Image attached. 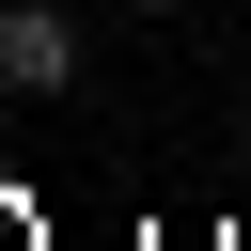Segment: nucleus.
<instances>
[{"instance_id": "2", "label": "nucleus", "mask_w": 251, "mask_h": 251, "mask_svg": "<svg viewBox=\"0 0 251 251\" xmlns=\"http://www.w3.org/2000/svg\"><path fill=\"white\" fill-rule=\"evenodd\" d=\"M141 16H173V0H141Z\"/></svg>"}, {"instance_id": "1", "label": "nucleus", "mask_w": 251, "mask_h": 251, "mask_svg": "<svg viewBox=\"0 0 251 251\" xmlns=\"http://www.w3.org/2000/svg\"><path fill=\"white\" fill-rule=\"evenodd\" d=\"M0 78L16 94H63L78 78V0H0Z\"/></svg>"}]
</instances>
